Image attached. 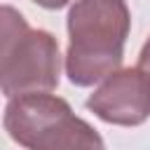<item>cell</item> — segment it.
<instances>
[{"mask_svg": "<svg viewBox=\"0 0 150 150\" xmlns=\"http://www.w3.org/2000/svg\"><path fill=\"white\" fill-rule=\"evenodd\" d=\"M129 30L127 0H75L68 12V80L75 87H91L120 70Z\"/></svg>", "mask_w": 150, "mask_h": 150, "instance_id": "obj_1", "label": "cell"}, {"mask_svg": "<svg viewBox=\"0 0 150 150\" xmlns=\"http://www.w3.org/2000/svg\"><path fill=\"white\" fill-rule=\"evenodd\" d=\"M7 136L26 150H105L101 134L49 91L14 96L5 105Z\"/></svg>", "mask_w": 150, "mask_h": 150, "instance_id": "obj_2", "label": "cell"}, {"mask_svg": "<svg viewBox=\"0 0 150 150\" xmlns=\"http://www.w3.org/2000/svg\"><path fill=\"white\" fill-rule=\"evenodd\" d=\"M0 87L7 98L42 94L59 87V40L45 28H30L21 12L9 5L0 9Z\"/></svg>", "mask_w": 150, "mask_h": 150, "instance_id": "obj_3", "label": "cell"}, {"mask_svg": "<svg viewBox=\"0 0 150 150\" xmlns=\"http://www.w3.org/2000/svg\"><path fill=\"white\" fill-rule=\"evenodd\" d=\"M87 108L108 124H143L150 117V75L138 66L115 70L94 89Z\"/></svg>", "mask_w": 150, "mask_h": 150, "instance_id": "obj_4", "label": "cell"}, {"mask_svg": "<svg viewBox=\"0 0 150 150\" xmlns=\"http://www.w3.org/2000/svg\"><path fill=\"white\" fill-rule=\"evenodd\" d=\"M138 68L150 75V38L145 40V45H143V49H141V54H138Z\"/></svg>", "mask_w": 150, "mask_h": 150, "instance_id": "obj_5", "label": "cell"}, {"mask_svg": "<svg viewBox=\"0 0 150 150\" xmlns=\"http://www.w3.org/2000/svg\"><path fill=\"white\" fill-rule=\"evenodd\" d=\"M35 5H40V7H45V9H61V7H66L70 0H33Z\"/></svg>", "mask_w": 150, "mask_h": 150, "instance_id": "obj_6", "label": "cell"}]
</instances>
